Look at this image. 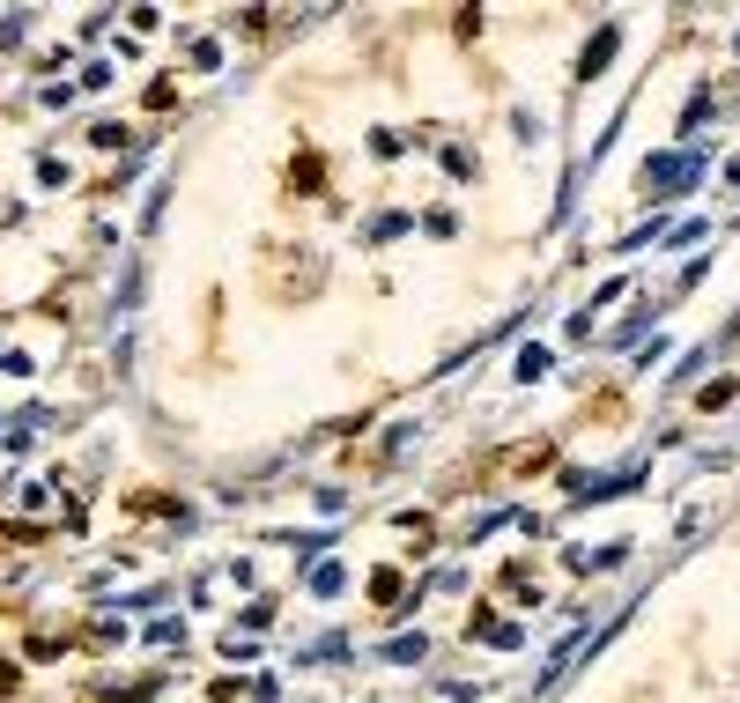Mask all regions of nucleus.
<instances>
[{
    "label": "nucleus",
    "mask_w": 740,
    "mask_h": 703,
    "mask_svg": "<svg viewBox=\"0 0 740 703\" xmlns=\"http://www.w3.org/2000/svg\"><path fill=\"white\" fill-rule=\"evenodd\" d=\"M615 23H608V31H600V37H592V45H586V60H578V74H600V67H608V60H615Z\"/></svg>",
    "instance_id": "nucleus-1"
},
{
    "label": "nucleus",
    "mask_w": 740,
    "mask_h": 703,
    "mask_svg": "<svg viewBox=\"0 0 740 703\" xmlns=\"http://www.w3.org/2000/svg\"><path fill=\"white\" fill-rule=\"evenodd\" d=\"M726 178H733V185H740V163H733V171H726Z\"/></svg>",
    "instance_id": "nucleus-2"
}]
</instances>
